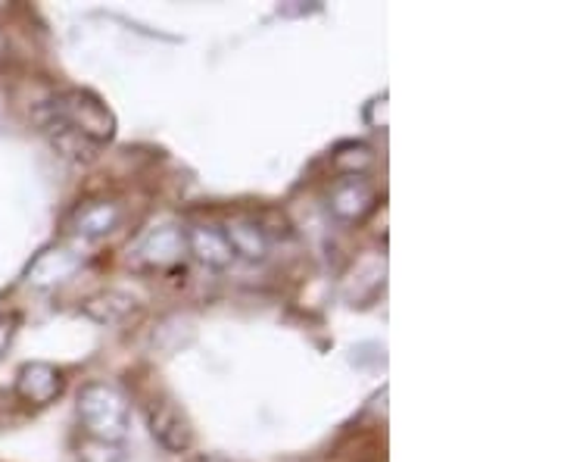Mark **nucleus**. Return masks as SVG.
<instances>
[{"instance_id": "obj_1", "label": "nucleus", "mask_w": 561, "mask_h": 462, "mask_svg": "<svg viewBox=\"0 0 561 462\" xmlns=\"http://www.w3.org/2000/svg\"><path fill=\"white\" fill-rule=\"evenodd\" d=\"M41 128H66L72 135H79L81 142L101 150L103 144L116 138V116L106 103L84 91V88H69L47 103V110L41 113Z\"/></svg>"}, {"instance_id": "obj_11", "label": "nucleus", "mask_w": 561, "mask_h": 462, "mask_svg": "<svg viewBox=\"0 0 561 462\" xmlns=\"http://www.w3.org/2000/svg\"><path fill=\"white\" fill-rule=\"evenodd\" d=\"M81 309H84L88 319H94L98 325H122V322L131 319L138 313L140 303L125 291H101V294L88 297Z\"/></svg>"}, {"instance_id": "obj_12", "label": "nucleus", "mask_w": 561, "mask_h": 462, "mask_svg": "<svg viewBox=\"0 0 561 462\" xmlns=\"http://www.w3.org/2000/svg\"><path fill=\"white\" fill-rule=\"evenodd\" d=\"M331 162L337 176H365L375 166V150L362 142H346L331 154Z\"/></svg>"}, {"instance_id": "obj_10", "label": "nucleus", "mask_w": 561, "mask_h": 462, "mask_svg": "<svg viewBox=\"0 0 561 462\" xmlns=\"http://www.w3.org/2000/svg\"><path fill=\"white\" fill-rule=\"evenodd\" d=\"M221 228H225V238H228L231 250H234V260L241 257L247 262H262L268 257V238L260 228L256 216H234Z\"/></svg>"}, {"instance_id": "obj_6", "label": "nucleus", "mask_w": 561, "mask_h": 462, "mask_svg": "<svg viewBox=\"0 0 561 462\" xmlns=\"http://www.w3.org/2000/svg\"><path fill=\"white\" fill-rule=\"evenodd\" d=\"M66 391V379L54 362H22L16 369V382H13V397L25 409H44L50 403L60 401V394Z\"/></svg>"}, {"instance_id": "obj_5", "label": "nucleus", "mask_w": 561, "mask_h": 462, "mask_svg": "<svg viewBox=\"0 0 561 462\" xmlns=\"http://www.w3.org/2000/svg\"><path fill=\"white\" fill-rule=\"evenodd\" d=\"M144 419L150 428V438L160 443L165 453H187L194 441H197V431L194 422L187 419V413L181 409L179 403L172 401H150L144 409Z\"/></svg>"}, {"instance_id": "obj_16", "label": "nucleus", "mask_w": 561, "mask_h": 462, "mask_svg": "<svg viewBox=\"0 0 561 462\" xmlns=\"http://www.w3.org/2000/svg\"><path fill=\"white\" fill-rule=\"evenodd\" d=\"M187 462H231L228 457H221V453H191Z\"/></svg>"}, {"instance_id": "obj_13", "label": "nucleus", "mask_w": 561, "mask_h": 462, "mask_svg": "<svg viewBox=\"0 0 561 462\" xmlns=\"http://www.w3.org/2000/svg\"><path fill=\"white\" fill-rule=\"evenodd\" d=\"M76 462H125V447L110 441L84 438L76 450Z\"/></svg>"}, {"instance_id": "obj_7", "label": "nucleus", "mask_w": 561, "mask_h": 462, "mask_svg": "<svg viewBox=\"0 0 561 462\" xmlns=\"http://www.w3.org/2000/svg\"><path fill=\"white\" fill-rule=\"evenodd\" d=\"M81 266H84V253L76 244H50V247L41 250L35 260L28 262L25 282L32 284V288H38V291H54V288H60L69 279H76Z\"/></svg>"}, {"instance_id": "obj_9", "label": "nucleus", "mask_w": 561, "mask_h": 462, "mask_svg": "<svg viewBox=\"0 0 561 462\" xmlns=\"http://www.w3.org/2000/svg\"><path fill=\"white\" fill-rule=\"evenodd\" d=\"M184 238H187V253L213 272H221L234 262V250L225 238V228L216 222H197L184 228Z\"/></svg>"}, {"instance_id": "obj_4", "label": "nucleus", "mask_w": 561, "mask_h": 462, "mask_svg": "<svg viewBox=\"0 0 561 462\" xmlns=\"http://www.w3.org/2000/svg\"><path fill=\"white\" fill-rule=\"evenodd\" d=\"M328 213L341 225H359L378 206V188L365 176H337L328 188Z\"/></svg>"}, {"instance_id": "obj_3", "label": "nucleus", "mask_w": 561, "mask_h": 462, "mask_svg": "<svg viewBox=\"0 0 561 462\" xmlns=\"http://www.w3.org/2000/svg\"><path fill=\"white\" fill-rule=\"evenodd\" d=\"M187 253V238L184 228L175 222H162L153 225L140 235L138 241L128 250V266L135 272H165L175 269Z\"/></svg>"}, {"instance_id": "obj_14", "label": "nucleus", "mask_w": 561, "mask_h": 462, "mask_svg": "<svg viewBox=\"0 0 561 462\" xmlns=\"http://www.w3.org/2000/svg\"><path fill=\"white\" fill-rule=\"evenodd\" d=\"M16 328H20V316H16V313H3V316H0V357L7 353V347L13 341Z\"/></svg>"}, {"instance_id": "obj_8", "label": "nucleus", "mask_w": 561, "mask_h": 462, "mask_svg": "<svg viewBox=\"0 0 561 462\" xmlns=\"http://www.w3.org/2000/svg\"><path fill=\"white\" fill-rule=\"evenodd\" d=\"M122 222V206L110 198H88L81 201L69 219H66V228L72 238L79 241H101L106 235H113L119 228Z\"/></svg>"}, {"instance_id": "obj_15", "label": "nucleus", "mask_w": 561, "mask_h": 462, "mask_svg": "<svg viewBox=\"0 0 561 462\" xmlns=\"http://www.w3.org/2000/svg\"><path fill=\"white\" fill-rule=\"evenodd\" d=\"M16 409H20L16 397L7 394V391H0V428H7V425L16 419Z\"/></svg>"}, {"instance_id": "obj_2", "label": "nucleus", "mask_w": 561, "mask_h": 462, "mask_svg": "<svg viewBox=\"0 0 561 462\" xmlns=\"http://www.w3.org/2000/svg\"><path fill=\"white\" fill-rule=\"evenodd\" d=\"M76 416H79L84 438H94V441L122 443L131 431V403L116 384H84L76 397Z\"/></svg>"}]
</instances>
